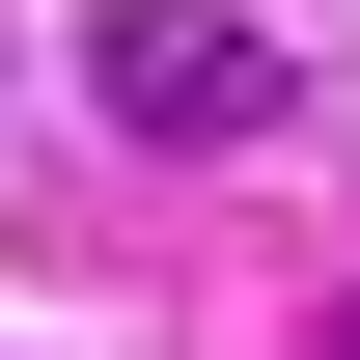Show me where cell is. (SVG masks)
Here are the masks:
<instances>
[{
	"label": "cell",
	"mask_w": 360,
	"mask_h": 360,
	"mask_svg": "<svg viewBox=\"0 0 360 360\" xmlns=\"http://www.w3.org/2000/svg\"><path fill=\"white\" fill-rule=\"evenodd\" d=\"M84 84H111L139 139H277V28H250V0H111Z\"/></svg>",
	"instance_id": "obj_1"
},
{
	"label": "cell",
	"mask_w": 360,
	"mask_h": 360,
	"mask_svg": "<svg viewBox=\"0 0 360 360\" xmlns=\"http://www.w3.org/2000/svg\"><path fill=\"white\" fill-rule=\"evenodd\" d=\"M333 360H360V305H333Z\"/></svg>",
	"instance_id": "obj_2"
}]
</instances>
